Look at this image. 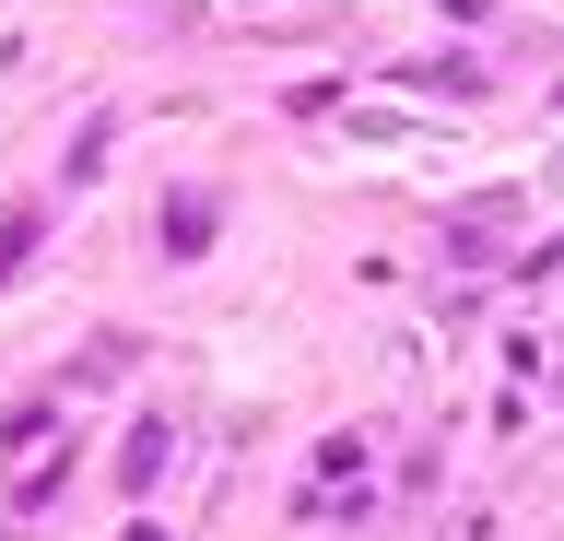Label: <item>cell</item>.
Wrapping results in <instances>:
<instances>
[{"mask_svg": "<svg viewBox=\"0 0 564 541\" xmlns=\"http://www.w3.org/2000/svg\"><path fill=\"white\" fill-rule=\"evenodd\" d=\"M165 236H176V248H200V236H212V201H200V188H176V201H165Z\"/></svg>", "mask_w": 564, "mask_h": 541, "instance_id": "obj_1", "label": "cell"}]
</instances>
